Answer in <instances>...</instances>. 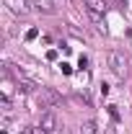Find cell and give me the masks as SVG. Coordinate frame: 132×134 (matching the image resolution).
Masks as SVG:
<instances>
[{
  "mask_svg": "<svg viewBox=\"0 0 132 134\" xmlns=\"http://www.w3.org/2000/svg\"><path fill=\"white\" fill-rule=\"evenodd\" d=\"M106 62H109L111 72H114L119 80H124V77H127V59H124V54H122V52H109V54H106Z\"/></svg>",
  "mask_w": 132,
  "mask_h": 134,
  "instance_id": "7a4b0ae2",
  "label": "cell"
},
{
  "mask_svg": "<svg viewBox=\"0 0 132 134\" xmlns=\"http://www.w3.org/2000/svg\"><path fill=\"white\" fill-rule=\"evenodd\" d=\"M60 70H62V75H73V67L67 65V62H62V65H60Z\"/></svg>",
  "mask_w": 132,
  "mask_h": 134,
  "instance_id": "8fae6325",
  "label": "cell"
},
{
  "mask_svg": "<svg viewBox=\"0 0 132 134\" xmlns=\"http://www.w3.org/2000/svg\"><path fill=\"white\" fill-rule=\"evenodd\" d=\"M34 98H36V103H39L42 108H54V106L62 100V98H60V93H54L52 88H44V85H42V88H36Z\"/></svg>",
  "mask_w": 132,
  "mask_h": 134,
  "instance_id": "6da1fadb",
  "label": "cell"
},
{
  "mask_svg": "<svg viewBox=\"0 0 132 134\" xmlns=\"http://www.w3.org/2000/svg\"><path fill=\"white\" fill-rule=\"evenodd\" d=\"M0 108H3L5 114H11V98H8V96H0Z\"/></svg>",
  "mask_w": 132,
  "mask_h": 134,
  "instance_id": "ba28073f",
  "label": "cell"
},
{
  "mask_svg": "<svg viewBox=\"0 0 132 134\" xmlns=\"http://www.w3.org/2000/svg\"><path fill=\"white\" fill-rule=\"evenodd\" d=\"M78 98H80V100H85V103H91V96L85 93V88H83V90H78Z\"/></svg>",
  "mask_w": 132,
  "mask_h": 134,
  "instance_id": "30bf717a",
  "label": "cell"
},
{
  "mask_svg": "<svg viewBox=\"0 0 132 134\" xmlns=\"http://www.w3.org/2000/svg\"><path fill=\"white\" fill-rule=\"evenodd\" d=\"M47 59H49V62H54V59H57V52L49 49V52H47Z\"/></svg>",
  "mask_w": 132,
  "mask_h": 134,
  "instance_id": "9a60e30c",
  "label": "cell"
},
{
  "mask_svg": "<svg viewBox=\"0 0 132 134\" xmlns=\"http://www.w3.org/2000/svg\"><path fill=\"white\" fill-rule=\"evenodd\" d=\"M80 134H99V124H96L93 119L83 121V126H80Z\"/></svg>",
  "mask_w": 132,
  "mask_h": 134,
  "instance_id": "8992f818",
  "label": "cell"
},
{
  "mask_svg": "<svg viewBox=\"0 0 132 134\" xmlns=\"http://www.w3.org/2000/svg\"><path fill=\"white\" fill-rule=\"evenodd\" d=\"M99 90H101V96H109V85H106V83H101Z\"/></svg>",
  "mask_w": 132,
  "mask_h": 134,
  "instance_id": "5bb4252c",
  "label": "cell"
},
{
  "mask_svg": "<svg viewBox=\"0 0 132 134\" xmlns=\"http://www.w3.org/2000/svg\"><path fill=\"white\" fill-rule=\"evenodd\" d=\"M109 116L114 119V121H119V111H116V106H109Z\"/></svg>",
  "mask_w": 132,
  "mask_h": 134,
  "instance_id": "7c38bea8",
  "label": "cell"
},
{
  "mask_svg": "<svg viewBox=\"0 0 132 134\" xmlns=\"http://www.w3.org/2000/svg\"><path fill=\"white\" fill-rule=\"evenodd\" d=\"M36 36H39V29H36V26H31V29L26 31V41H34Z\"/></svg>",
  "mask_w": 132,
  "mask_h": 134,
  "instance_id": "9c48e42d",
  "label": "cell"
},
{
  "mask_svg": "<svg viewBox=\"0 0 132 134\" xmlns=\"http://www.w3.org/2000/svg\"><path fill=\"white\" fill-rule=\"evenodd\" d=\"M36 8H39L42 13H54V5H52V0H36Z\"/></svg>",
  "mask_w": 132,
  "mask_h": 134,
  "instance_id": "52a82bcc",
  "label": "cell"
},
{
  "mask_svg": "<svg viewBox=\"0 0 132 134\" xmlns=\"http://www.w3.org/2000/svg\"><path fill=\"white\" fill-rule=\"evenodd\" d=\"M3 3L8 5V10H13L18 16H23V13L31 10V0H3Z\"/></svg>",
  "mask_w": 132,
  "mask_h": 134,
  "instance_id": "5b68a950",
  "label": "cell"
},
{
  "mask_svg": "<svg viewBox=\"0 0 132 134\" xmlns=\"http://www.w3.org/2000/svg\"><path fill=\"white\" fill-rule=\"evenodd\" d=\"M83 5H85V10L91 13L93 21H101L104 13H106V3L104 0H83Z\"/></svg>",
  "mask_w": 132,
  "mask_h": 134,
  "instance_id": "3957f363",
  "label": "cell"
},
{
  "mask_svg": "<svg viewBox=\"0 0 132 134\" xmlns=\"http://www.w3.org/2000/svg\"><path fill=\"white\" fill-rule=\"evenodd\" d=\"M39 126H42L47 134L54 132V129H57V114H54L52 108H47V111L42 114V119H39Z\"/></svg>",
  "mask_w": 132,
  "mask_h": 134,
  "instance_id": "277c9868",
  "label": "cell"
},
{
  "mask_svg": "<svg viewBox=\"0 0 132 134\" xmlns=\"http://www.w3.org/2000/svg\"><path fill=\"white\" fill-rule=\"evenodd\" d=\"M78 67H80V70H85V67H88V57H78Z\"/></svg>",
  "mask_w": 132,
  "mask_h": 134,
  "instance_id": "4fadbf2b",
  "label": "cell"
}]
</instances>
